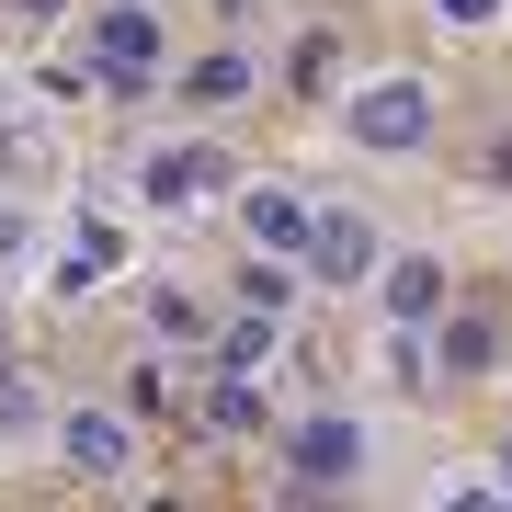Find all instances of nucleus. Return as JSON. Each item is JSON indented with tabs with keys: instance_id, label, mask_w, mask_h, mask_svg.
Segmentation results:
<instances>
[{
	"instance_id": "f257e3e1",
	"label": "nucleus",
	"mask_w": 512,
	"mask_h": 512,
	"mask_svg": "<svg viewBox=\"0 0 512 512\" xmlns=\"http://www.w3.org/2000/svg\"><path fill=\"white\" fill-rule=\"evenodd\" d=\"M330 126H342V148H365V160H421L444 137V92L421 69H376V80H353L330 103Z\"/></svg>"
},
{
	"instance_id": "20e7f679",
	"label": "nucleus",
	"mask_w": 512,
	"mask_h": 512,
	"mask_svg": "<svg viewBox=\"0 0 512 512\" xmlns=\"http://www.w3.org/2000/svg\"><path fill=\"white\" fill-rule=\"evenodd\" d=\"M80 46H92L103 92H137V80H160V57H171V12L160 0H92V12H80Z\"/></svg>"
},
{
	"instance_id": "4468645a",
	"label": "nucleus",
	"mask_w": 512,
	"mask_h": 512,
	"mask_svg": "<svg viewBox=\"0 0 512 512\" xmlns=\"http://www.w3.org/2000/svg\"><path fill=\"white\" fill-rule=\"evenodd\" d=\"M421 23H433V35H501V23H512V0H421Z\"/></svg>"
},
{
	"instance_id": "7ed1b4c3",
	"label": "nucleus",
	"mask_w": 512,
	"mask_h": 512,
	"mask_svg": "<svg viewBox=\"0 0 512 512\" xmlns=\"http://www.w3.org/2000/svg\"><path fill=\"white\" fill-rule=\"evenodd\" d=\"M126 194L148 205V217H205L217 194H239V160H228L217 137H160V148H137Z\"/></svg>"
},
{
	"instance_id": "39448f33",
	"label": "nucleus",
	"mask_w": 512,
	"mask_h": 512,
	"mask_svg": "<svg viewBox=\"0 0 512 512\" xmlns=\"http://www.w3.org/2000/svg\"><path fill=\"white\" fill-rule=\"evenodd\" d=\"M57 467H69L80 490H126L137 478V410L126 399H69L57 410Z\"/></svg>"
},
{
	"instance_id": "f3484780",
	"label": "nucleus",
	"mask_w": 512,
	"mask_h": 512,
	"mask_svg": "<svg viewBox=\"0 0 512 512\" xmlns=\"http://www.w3.org/2000/svg\"><path fill=\"white\" fill-rule=\"evenodd\" d=\"M0 274H35V217L0 194Z\"/></svg>"
},
{
	"instance_id": "9b49d317",
	"label": "nucleus",
	"mask_w": 512,
	"mask_h": 512,
	"mask_svg": "<svg viewBox=\"0 0 512 512\" xmlns=\"http://www.w3.org/2000/svg\"><path fill=\"white\" fill-rule=\"evenodd\" d=\"M433 365L444 376H478V365H490V319H478V308H444L433 319Z\"/></svg>"
},
{
	"instance_id": "6ab92c4d",
	"label": "nucleus",
	"mask_w": 512,
	"mask_h": 512,
	"mask_svg": "<svg viewBox=\"0 0 512 512\" xmlns=\"http://www.w3.org/2000/svg\"><path fill=\"white\" fill-rule=\"evenodd\" d=\"M0 342H12V296H0Z\"/></svg>"
},
{
	"instance_id": "2eb2a0df",
	"label": "nucleus",
	"mask_w": 512,
	"mask_h": 512,
	"mask_svg": "<svg viewBox=\"0 0 512 512\" xmlns=\"http://www.w3.org/2000/svg\"><path fill=\"white\" fill-rule=\"evenodd\" d=\"M148 330H160V342H205V296H183V285H148Z\"/></svg>"
},
{
	"instance_id": "1a4fd4ad",
	"label": "nucleus",
	"mask_w": 512,
	"mask_h": 512,
	"mask_svg": "<svg viewBox=\"0 0 512 512\" xmlns=\"http://www.w3.org/2000/svg\"><path fill=\"white\" fill-rule=\"evenodd\" d=\"M376 262H387V239L365 205H319V239H308V285H376Z\"/></svg>"
},
{
	"instance_id": "a211bd4d",
	"label": "nucleus",
	"mask_w": 512,
	"mask_h": 512,
	"mask_svg": "<svg viewBox=\"0 0 512 512\" xmlns=\"http://www.w3.org/2000/svg\"><path fill=\"white\" fill-rule=\"evenodd\" d=\"M0 12H12V23H57L69 0H0Z\"/></svg>"
},
{
	"instance_id": "f8f14e48",
	"label": "nucleus",
	"mask_w": 512,
	"mask_h": 512,
	"mask_svg": "<svg viewBox=\"0 0 512 512\" xmlns=\"http://www.w3.org/2000/svg\"><path fill=\"white\" fill-rule=\"evenodd\" d=\"M274 353H285V319H274V308H239V330L217 342V365H239V376H262V365H274Z\"/></svg>"
},
{
	"instance_id": "aec40b11",
	"label": "nucleus",
	"mask_w": 512,
	"mask_h": 512,
	"mask_svg": "<svg viewBox=\"0 0 512 512\" xmlns=\"http://www.w3.org/2000/svg\"><path fill=\"white\" fill-rule=\"evenodd\" d=\"M501 490H512V444H501Z\"/></svg>"
},
{
	"instance_id": "9d476101",
	"label": "nucleus",
	"mask_w": 512,
	"mask_h": 512,
	"mask_svg": "<svg viewBox=\"0 0 512 512\" xmlns=\"http://www.w3.org/2000/svg\"><path fill=\"white\" fill-rule=\"evenodd\" d=\"M35 444H57V399H46L35 365L0 353V456H35Z\"/></svg>"
},
{
	"instance_id": "f03ea898",
	"label": "nucleus",
	"mask_w": 512,
	"mask_h": 512,
	"mask_svg": "<svg viewBox=\"0 0 512 512\" xmlns=\"http://www.w3.org/2000/svg\"><path fill=\"white\" fill-rule=\"evenodd\" d=\"M365 467H376V421H365V410H308V421L285 433V490H296V501L365 490Z\"/></svg>"
},
{
	"instance_id": "0eeeda50",
	"label": "nucleus",
	"mask_w": 512,
	"mask_h": 512,
	"mask_svg": "<svg viewBox=\"0 0 512 512\" xmlns=\"http://www.w3.org/2000/svg\"><path fill=\"white\" fill-rule=\"evenodd\" d=\"M228 205H239V251L308 262V239H319V194H308V183H274V171H262V183H239Z\"/></svg>"
},
{
	"instance_id": "6e6552de",
	"label": "nucleus",
	"mask_w": 512,
	"mask_h": 512,
	"mask_svg": "<svg viewBox=\"0 0 512 512\" xmlns=\"http://www.w3.org/2000/svg\"><path fill=\"white\" fill-rule=\"evenodd\" d=\"M444 308H456V274H444V251H387V262H376V319L433 330Z\"/></svg>"
},
{
	"instance_id": "dca6fc26",
	"label": "nucleus",
	"mask_w": 512,
	"mask_h": 512,
	"mask_svg": "<svg viewBox=\"0 0 512 512\" xmlns=\"http://www.w3.org/2000/svg\"><path fill=\"white\" fill-rule=\"evenodd\" d=\"M239 92H251V57H205V69L183 80V103H205V114H228Z\"/></svg>"
},
{
	"instance_id": "ddd939ff",
	"label": "nucleus",
	"mask_w": 512,
	"mask_h": 512,
	"mask_svg": "<svg viewBox=\"0 0 512 512\" xmlns=\"http://www.w3.org/2000/svg\"><path fill=\"white\" fill-rule=\"evenodd\" d=\"M205 421H217V433H262V376L217 365V387H205Z\"/></svg>"
},
{
	"instance_id": "423d86ee",
	"label": "nucleus",
	"mask_w": 512,
	"mask_h": 512,
	"mask_svg": "<svg viewBox=\"0 0 512 512\" xmlns=\"http://www.w3.org/2000/svg\"><path fill=\"white\" fill-rule=\"evenodd\" d=\"M114 274H126V228H114V217H69V228L35 251V285L57 296V308H80V296L114 285Z\"/></svg>"
}]
</instances>
